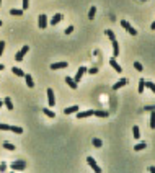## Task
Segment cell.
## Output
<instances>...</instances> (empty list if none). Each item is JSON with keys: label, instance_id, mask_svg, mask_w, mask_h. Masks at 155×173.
<instances>
[{"label": "cell", "instance_id": "obj_1", "mask_svg": "<svg viewBox=\"0 0 155 173\" xmlns=\"http://www.w3.org/2000/svg\"><path fill=\"white\" fill-rule=\"evenodd\" d=\"M12 170H15V172H21V170H25L26 168V162H23V160H16V162H13L10 165Z\"/></svg>", "mask_w": 155, "mask_h": 173}, {"label": "cell", "instance_id": "obj_2", "mask_svg": "<svg viewBox=\"0 0 155 173\" xmlns=\"http://www.w3.org/2000/svg\"><path fill=\"white\" fill-rule=\"evenodd\" d=\"M121 26H123V28H124V30L127 31V33H129L131 36H135V34H137V31H135V28H134V26H131V25H129V21L123 20V21H121Z\"/></svg>", "mask_w": 155, "mask_h": 173}, {"label": "cell", "instance_id": "obj_3", "mask_svg": "<svg viewBox=\"0 0 155 173\" xmlns=\"http://www.w3.org/2000/svg\"><path fill=\"white\" fill-rule=\"evenodd\" d=\"M28 51H30V46H23V47L20 49V51H18V52L15 54V61L21 62V61H23V57L26 56V52H28Z\"/></svg>", "mask_w": 155, "mask_h": 173}, {"label": "cell", "instance_id": "obj_4", "mask_svg": "<svg viewBox=\"0 0 155 173\" xmlns=\"http://www.w3.org/2000/svg\"><path fill=\"white\" fill-rule=\"evenodd\" d=\"M87 163L90 165L91 170H93L95 173H101V168L98 167V165H96V162H95V158H93V157H88V158H87Z\"/></svg>", "mask_w": 155, "mask_h": 173}, {"label": "cell", "instance_id": "obj_5", "mask_svg": "<svg viewBox=\"0 0 155 173\" xmlns=\"http://www.w3.org/2000/svg\"><path fill=\"white\" fill-rule=\"evenodd\" d=\"M38 25H39L41 30H44L46 26H47V16H46L44 13H41V15L38 16Z\"/></svg>", "mask_w": 155, "mask_h": 173}, {"label": "cell", "instance_id": "obj_6", "mask_svg": "<svg viewBox=\"0 0 155 173\" xmlns=\"http://www.w3.org/2000/svg\"><path fill=\"white\" fill-rule=\"evenodd\" d=\"M95 114V109H88V111H77V118L79 119H85V118H90V116H93Z\"/></svg>", "mask_w": 155, "mask_h": 173}, {"label": "cell", "instance_id": "obj_7", "mask_svg": "<svg viewBox=\"0 0 155 173\" xmlns=\"http://www.w3.org/2000/svg\"><path fill=\"white\" fill-rule=\"evenodd\" d=\"M87 72V69L85 67H79V70H77V74H75V77H74V80L79 83V82L82 80V77H83V74Z\"/></svg>", "mask_w": 155, "mask_h": 173}, {"label": "cell", "instance_id": "obj_8", "mask_svg": "<svg viewBox=\"0 0 155 173\" xmlns=\"http://www.w3.org/2000/svg\"><path fill=\"white\" fill-rule=\"evenodd\" d=\"M47 103H49V106H54L56 105V98H54L52 88H47Z\"/></svg>", "mask_w": 155, "mask_h": 173}, {"label": "cell", "instance_id": "obj_9", "mask_svg": "<svg viewBox=\"0 0 155 173\" xmlns=\"http://www.w3.org/2000/svg\"><path fill=\"white\" fill-rule=\"evenodd\" d=\"M67 62H56V64H51V70H59V69H67Z\"/></svg>", "mask_w": 155, "mask_h": 173}, {"label": "cell", "instance_id": "obj_10", "mask_svg": "<svg viewBox=\"0 0 155 173\" xmlns=\"http://www.w3.org/2000/svg\"><path fill=\"white\" fill-rule=\"evenodd\" d=\"M127 83H129V80H127V78H121L119 82H116L114 85H113V90H119V88H123V86L127 85Z\"/></svg>", "mask_w": 155, "mask_h": 173}, {"label": "cell", "instance_id": "obj_11", "mask_svg": "<svg viewBox=\"0 0 155 173\" xmlns=\"http://www.w3.org/2000/svg\"><path fill=\"white\" fill-rule=\"evenodd\" d=\"M111 44H113V57H118L119 56V43L116 39L111 41Z\"/></svg>", "mask_w": 155, "mask_h": 173}, {"label": "cell", "instance_id": "obj_12", "mask_svg": "<svg viewBox=\"0 0 155 173\" xmlns=\"http://www.w3.org/2000/svg\"><path fill=\"white\" fill-rule=\"evenodd\" d=\"M79 109H80V108L77 106V105H74V106L65 108V109H64V114H65V116H69V114H74V113H77Z\"/></svg>", "mask_w": 155, "mask_h": 173}, {"label": "cell", "instance_id": "obj_13", "mask_svg": "<svg viewBox=\"0 0 155 173\" xmlns=\"http://www.w3.org/2000/svg\"><path fill=\"white\" fill-rule=\"evenodd\" d=\"M65 83H67V85H69L70 88H72V90H75V88L79 86V83H77V82H75L74 78H72V77H65Z\"/></svg>", "mask_w": 155, "mask_h": 173}, {"label": "cell", "instance_id": "obj_14", "mask_svg": "<svg viewBox=\"0 0 155 173\" xmlns=\"http://www.w3.org/2000/svg\"><path fill=\"white\" fill-rule=\"evenodd\" d=\"M62 18H64V15H62V13H56V15L52 16V18H51V25H52V26L57 25V23H59V21L62 20Z\"/></svg>", "mask_w": 155, "mask_h": 173}, {"label": "cell", "instance_id": "obj_15", "mask_svg": "<svg viewBox=\"0 0 155 173\" xmlns=\"http://www.w3.org/2000/svg\"><path fill=\"white\" fill-rule=\"evenodd\" d=\"M25 80H26L28 88H33V86H35V80H33V77H31L30 74H25Z\"/></svg>", "mask_w": 155, "mask_h": 173}, {"label": "cell", "instance_id": "obj_16", "mask_svg": "<svg viewBox=\"0 0 155 173\" xmlns=\"http://www.w3.org/2000/svg\"><path fill=\"white\" fill-rule=\"evenodd\" d=\"M110 66L113 67V69L118 72V74H119V72H123V69H121V66L118 64V62H116V59H111V61H110Z\"/></svg>", "mask_w": 155, "mask_h": 173}, {"label": "cell", "instance_id": "obj_17", "mask_svg": "<svg viewBox=\"0 0 155 173\" xmlns=\"http://www.w3.org/2000/svg\"><path fill=\"white\" fill-rule=\"evenodd\" d=\"M3 105L7 106V109L13 111V101H12V98H10V97H7L5 100H3Z\"/></svg>", "mask_w": 155, "mask_h": 173}, {"label": "cell", "instance_id": "obj_18", "mask_svg": "<svg viewBox=\"0 0 155 173\" xmlns=\"http://www.w3.org/2000/svg\"><path fill=\"white\" fill-rule=\"evenodd\" d=\"M93 116H98V118H108V111L106 109H95V114Z\"/></svg>", "mask_w": 155, "mask_h": 173}, {"label": "cell", "instance_id": "obj_19", "mask_svg": "<svg viewBox=\"0 0 155 173\" xmlns=\"http://www.w3.org/2000/svg\"><path fill=\"white\" fill-rule=\"evenodd\" d=\"M10 15L12 16H21V15H23V8H12Z\"/></svg>", "mask_w": 155, "mask_h": 173}, {"label": "cell", "instance_id": "obj_20", "mask_svg": "<svg viewBox=\"0 0 155 173\" xmlns=\"http://www.w3.org/2000/svg\"><path fill=\"white\" fill-rule=\"evenodd\" d=\"M12 72H13L16 77H25V72L21 70L20 67H12Z\"/></svg>", "mask_w": 155, "mask_h": 173}, {"label": "cell", "instance_id": "obj_21", "mask_svg": "<svg viewBox=\"0 0 155 173\" xmlns=\"http://www.w3.org/2000/svg\"><path fill=\"white\" fill-rule=\"evenodd\" d=\"M43 113H44L47 118H51V119H54V118H56V113H54V111H51L49 108H43Z\"/></svg>", "mask_w": 155, "mask_h": 173}, {"label": "cell", "instance_id": "obj_22", "mask_svg": "<svg viewBox=\"0 0 155 173\" xmlns=\"http://www.w3.org/2000/svg\"><path fill=\"white\" fill-rule=\"evenodd\" d=\"M145 147H147V144H145V142H139V144H135V145H134V150H135V152H139V150H144Z\"/></svg>", "mask_w": 155, "mask_h": 173}, {"label": "cell", "instance_id": "obj_23", "mask_svg": "<svg viewBox=\"0 0 155 173\" xmlns=\"http://www.w3.org/2000/svg\"><path fill=\"white\" fill-rule=\"evenodd\" d=\"M10 131H12V132H15V134H23V127H20V126H10Z\"/></svg>", "mask_w": 155, "mask_h": 173}, {"label": "cell", "instance_id": "obj_24", "mask_svg": "<svg viewBox=\"0 0 155 173\" xmlns=\"http://www.w3.org/2000/svg\"><path fill=\"white\" fill-rule=\"evenodd\" d=\"M150 127L155 129V109H152V113H150Z\"/></svg>", "mask_w": 155, "mask_h": 173}, {"label": "cell", "instance_id": "obj_25", "mask_svg": "<svg viewBox=\"0 0 155 173\" xmlns=\"http://www.w3.org/2000/svg\"><path fill=\"white\" fill-rule=\"evenodd\" d=\"M95 15H96V7H91L90 11H88V18H90V20H93V18H95Z\"/></svg>", "mask_w": 155, "mask_h": 173}, {"label": "cell", "instance_id": "obj_26", "mask_svg": "<svg viewBox=\"0 0 155 173\" xmlns=\"http://www.w3.org/2000/svg\"><path fill=\"white\" fill-rule=\"evenodd\" d=\"M132 134H134V139H139L140 137V131H139V127H137V126L132 127Z\"/></svg>", "mask_w": 155, "mask_h": 173}, {"label": "cell", "instance_id": "obj_27", "mask_svg": "<svg viewBox=\"0 0 155 173\" xmlns=\"http://www.w3.org/2000/svg\"><path fill=\"white\" fill-rule=\"evenodd\" d=\"M93 145H95V147L96 149H101V147H103V142H101V139H93Z\"/></svg>", "mask_w": 155, "mask_h": 173}, {"label": "cell", "instance_id": "obj_28", "mask_svg": "<svg viewBox=\"0 0 155 173\" xmlns=\"http://www.w3.org/2000/svg\"><path fill=\"white\" fill-rule=\"evenodd\" d=\"M144 88H145V80L140 78L139 80V93H144Z\"/></svg>", "mask_w": 155, "mask_h": 173}, {"label": "cell", "instance_id": "obj_29", "mask_svg": "<svg viewBox=\"0 0 155 173\" xmlns=\"http://www.w3.org/2000/svg\"><path fill=\"white\" fill-rule=\"evenodd\" d=\"M145 86H147L152 93H155V83H152V82H145Z\"/></svg>", "mask_w": 155, "mask_h": 173}, {"label": "cell", "instance_id": "obj_30", "mask_svg": "<svg viewBox=\"0 0 155 173\" xmlns=\"http://www.w3.org/2000/svg\"><path fill=\"white\" fill-rule=\"evenodd\" d=\"M3 149H7V150H15V145L13 144H10V142H3Z\"/></svg>", "mask_w": 155, "mask_h": 173}, {"label": "cell", "instance_id": "obj_31", "mask_svg": "<svg viewBox=\"0 0 155 173\" xmlns=\"http://www.w3.org/2000/svg\"><path fill=\"white\" fill-rule=\"evenodd\" d=\"M105 34L108 36V38H110L111 41H113V39H116V36H114V33H113V31H111V30H106V31H105Z\"/></svg>", "mask_w": 155, "mask_h": 173}, {"label": "cell", "instance_id": "obj_32", "mask_svg": "<svg viewBox=\"0 0 155 173\" xmlns=\"http://www.w3.org/2000/svg\"><path fill=\"white\" fill-rule=\"evenodd\" d=\"M134 69L137 72H142L144 70V67H142V64H140V62H134Z\"/></svg>", "mask_w": 155, "mask_h": 173}, {"label": "cell", "instance_id": "obj_33", "mask_svg": "<svg viewBox=\"0 0 155 173\" xmlns=\"http://www.w3.org/2000/svg\"><path fill=\"white\" fill-rule=\"evenodd\" d=\"M21 7H23V11L28 10V7H30V0H23V5H21Z\"/></svg>", "mask_w": 155, "mask_h": 173}, {"label": "cell", "instance_id": "obj_34", "mask_svg": "<svg viewBox=\"0 0 155 173\" xmlns=\"http://www.w3.org/2000/svg\"><path fill=\"white\" fill-rule=\"evenodd\" d=\"M0 131H10V126L8 124H0Z\"/></svg>", "mask_w": 155, "mask_h": 173}, {"label": "cell", "instance_id": "obj_35", "mask_svg": "<svg viewBox=\"0 0 155 173\" xmlns=\"http://www.w3.org/2000/svg\"><path fill=\"white\" fill-rule=\"evenodd\" d=\"M3 51H5V43H3V41H0V56L3 54Z\"/></svg>", "mask_w": 155, "mask_h": 173}, {"label": "cell", "instance_id": "obj_36", "mask_svg": "<svg viewBox=\"0 0 155 173\" xmlns=\"http://www.w3.org/2000/svg\"><path fill=\"white\" fill-rule=\"evenodd\" d=\"M72 31H74V26H67V28L64 30V33H65V34H70Z\"/></svg>", "mask_w": 155, "mask_h": 173}, {"label": "cell", "instance_id": "obj_37", "mask_svg": "<svg viewBox=\"0 0 155 173\" xmlns=\"http://www.w3.org/2000/svg\"><path fill=\"white\" fill-rule=\"evenodd\" d=\"M7 170V165L5 163H0V172H5Z\"/></svg>", "mask_w": 155, "mask_h": 173}, {"label": "cell", "instance_id": "obj_38", "mask_svg": "<svg viewBox=\"0 0 155 173\" xmlns=\"http://www.w3.org/2000/svg\"><path fill=\"white\" fill-rule=\"evenodd\" d=\"M87 72H90V74H96V72H98V69H96V67H93V69H90V70L87 69Z\"/></svg>", "mask_w": 155, "mask_h": 173}, {"label": "cell", "instance_id": "obj_39", "mask_svg": "<svg viewBox=\"0 0 155 173\" xmlns=\"http://www.w3.org/2000/svg\"><path fill=\"white\" fill-rule=\"evenodd\" d=\"M150 30H152V31H155V20H154V23L150 25Z\"/></svg>", "mask_w": 155, "mask_h": 173}, {"label": "cell", "instance_id": "obj_40", "mask_svg": "<svg viewBox=\"0 0 155 173\" xmlns=\"http://www.w3.org/2000/svg\"><path fill=\"white\" fill-rule=\"evenodd\" d=\"M149 172L150 173H155V167H149Z\"/></svg>", "mask_w": 155, "mask_h": 173}, {"label": "cell", "instance_id": "obj_41", "mask_svg": "<svg viewBox=\"0 0 155 173\" xmlns=\"http://www.w3.org/2000/svg\"><path fill=\"white\" fill-rule=\"evenodd\" d=\"M3 69H5V66H3V64H0V70H3Z\"/></svg>", "mask_w": 155, "mask_h": 173}, {"label": "cell", "instance_id": "obj_42", "mask_svg": "<svg viewBox=\"0 0 155 173\" xmlns=\"http://www.w3.org/2000/svg\"><path fill=\"white\" fill-rule=\"evenodd\" d=\"M2 106H3V101H0V108H2Z\"/></svg>", "mask_w": 155, "mask_h": 173}, {"label": "cell", "instance_id": "obj_43", "mask_svg": "<svg viewBox=\"0 0 155 173\" xmlns=\"http://www.w3.org/2000/svg\"><path fill=\"white\" fill-rule=\"evenodd\" d=\"M0 7H2V0H0Z\"/></svg>", "mask_w": 155, "mask_h": 173}, {"label": "cell", "instance_id": "obj_44", "mask_svg": "<svg viewBox=\"0 0 155 173\" xmlns=\"http://www.w3.org/2000/svg\"><path fill=\"white\" fill-rule=\"evenodd\" d=\"M0 26H2V21H0Z\"/></svg>", "mask_w": 155, "mask_h": 173}]
</instances>
